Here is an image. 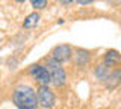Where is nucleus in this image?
<instances>
[{"label": "nucleus", "instance_id": "obj_1", "mask_svg": "<svg viewBox=\"0 0 121 109\" xmlns=\"http://www.w3.org/2000/svg\"><path fill=\"white\" fill-rule=\"evenodd\" d=\"M12 100L18 109H38L36 92L27 85H20L14 89Z\"/></svg>", "mask_w": 121, "mask_h": 109}, {"label": "nucleus", "instance_id": "obj_2", "mask_svg": "<svg viewBox=\"0 0 121 109\" xmlns=\"http://www.w3.org/2000/svg\"><path fill=\"white\" fill-rule=\"evenodd\" d=\"M47 71L48 76H50V83H53L55 86H62L67 80V73L64 70V67L60 65L59 62L53 61V59H48L47 61Z\"/></svg>", "mask_w": 121, "mask_h": 109}, {"label": "nucleus", "instance_id": "obj_3", "mask_svg": "<svg viewBox=\"0 0 121 109\" xmlns=\"http://www.w3.org/2000/svg\"><path fill=\"white\" fill-rule=\"evenodd\" d=\"M38 105L44 109H50L55 105V94H53L48 86H39L38 88Z\"/></svg>", "mask_w": 121, "mask_h": 109}, {"label": "nucleus", "instance_id": "obj_4", "mask_svg": "<svg viewBox=\"0 0 121 109\" xmlns=\"http://www.w3.org/2000/svg\"><path fill=\"white\" fill-rule=\"evenodd\" d=\"M29 73L35 80H38L41 83V86H47L50 83V76H48V71L45 67L43 65H32L29 68Z\"/></svg>", "mask_w": 121, "mask_h": 109}, {"label": "nucleus", "instance_id": "obj_5", "mask_svg": "<svg viewBox=\"0 0 121 109\" xmlns=\"http://www.w3.org/2000/svg\"><path fill=\"white\" fill-rule=\"evenodd\" d=\"M70 58H71V48H70V46H67V44L56 46L52 52V59L56 61V62H59V64L70 61Z\"/></svg>", "mask_w": 121, "mask_h": 109}, {"label": "nucleus", "instance_id": "obj_6", "mask_svg": "<svg viewBox=\"0 0 121 109\" xmlns=\"http://www.w3.org/2000/svg\"><path fill=\"white\" fill-rule=\"evenodd\" d=\"M121 62V55L117 50H108L104 55V65L106 67H113Z\"/></svg>", "mask_w": 121, "mask_h": 109}, {"label": "nucleus", "instance_id": "obj_7", "mask_svg": "<svg viewBox=\"0 0 121 109\" xmlns=\"http://www.w3.org/2000/svg\"><path fill=\"white\" fill-rule=\"evenodd\" d=\"M104 82H106V86H108L109 89L117 88V86L121 83V70H113L112 73H109V76Z\"/></svg>", "mask_w": 121, "mask_h": 109}, {"label": "nucleus", "instance_id": "obj_8", "mask_svg": "<svg viewBox=\"0 0 121 109\" xmlns=\"http://www.w3.org/2000/svg\"><path fill=\"white\" fill-rule=\"evenodd\" d=\"M39 14H36V12H33V14H30V15H27V18L24 20V23H23V27L24 29H32V27H35V26L38 24V21H39Z\"/></svg>", "mask_w": 121, "mask_h": 109}, {"label": "nucleus", "instance_id": "obj_9", "mask_svg": "<svg viewBox=\"0 0 121 109\" xmlns=\"http://www.w3.org/2000/svg\"><path fill=\"white\" fill-rule=\"evenodd\" d=\"M88 61H89L88 52L82 50V48H77V50H76V64H77V65H85Z\"/></svg>", "mask_w": 121, "mask_h": 109}, {"label": "nucleus", "instance_id": "obj_10", "mask_svg": "<svg viewBox=\"0 0 121 109\" xmlns=\"http://www.w3.org/2000/svg\"><path fill=\"white\" fill-rule=\"evenodd\" d=\"M108 76H109V68L104 65V64H101V65H98L95 68V77L98 79V80L104 82L106 79H108Z\"/></svg>", "mask_w": 121, "mask_h": 109}, {"label": "nucleus", "instance_id": "obj_11", "mask_svg": "<svg viewBox=\"0 0 121 109\" xmlns=\"http://www.w3.org/2000/svg\"><path fill=\"white\" fill-rule=\"evenodd\" d=\"M45 5H47V2H45V0H33V2H32V6L35 9H43Z\"/></svg>", "mask_w": 121, "mask_h": 109}, {"label": "nucleus", "instance_id": "obj_12", "mask_svg": "<svg viewBox=\"0 0 121 109\" xmlns=\"http://www.w3.org/2000/svg\"><path fill=\"white\" fill-rule=\"evenodd\" d=\"M79 5H91V3H92V2H91V0H79Z\"/></svg>", "mask_w": 121, "mask_h": 109}]
</instances>
